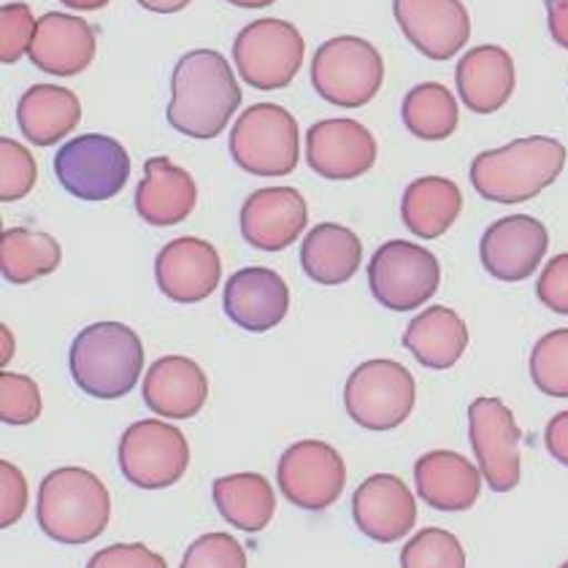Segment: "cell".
<instances>
[{
    "label": "cell",
    "instance_id": "obj_32",
    "mask_svg": "<svg viewBox=\"0 0 568 568\" xmlns=\"http://www.w3.org/2000/svg\"><path fill=\"white\" fill-rule=\"evenodd\" d=\"M406 131L419 141H444L458 131L460 109L455 95L444 84L423 82L406 92L400 103Z\"/></svg>",
    "mask_w": 568,
    "mask_h": 568
},
{
    "label": "cell",
    "instance_id": "obj_28",
    "mask_svg": "<svg viewBox=\"0 0 568 568\" xmlns=\"http://www.w3.org/2000/svg\"><path fill=\"white\" fill-rule=\"evenodd\" d=\"M363 261V244L357 233L336 222H323L306 233L301 244V265L312 282L336 287L357 274Z\"/></svg>",
    "mask_w": 568,
    "mask_h": 568
},
{
    "label": "cell",
    "instance_id": "obj_10",
    "mask_svg": "<svg viewBox=\"0 0 568 568\" xmlns=\"http://www.w3.org/2000/svg\"><path fill=\"white\" fill-rule=\"evenodd\" d=\"M442 265L436 255L412 241H387L368 263V287L390 312H415L436 295Z\"/></svg>",
    "mask_w": 568,
    "mask_h": 568
},
{
    "label": "cell",
    "instance_id": "obj_1",
    "mask_svg": "<svg viewBox=\"0 0 568 568\" xmlns=\"http://www.w3.org/2000/svg\"><path fill=\"white\" fill-rule=\"evenodd\" d=\"M241 106V88L233 68L214 49L184 54L171 77V103L165 116L174 131L190 139H217Z\"/></svg>",
    "mask_w": 568,
    "mask_h": 568
},
{
    "label": "cell",
    "instance_id": "obj_19",
    "mask_svg": "<svg viewBox=\"0 0 568 568\" xmlns=\"http://www.w3.org/2000/svg\"><path fill=\"white\" fill-rule=\"evenodd\" d=\"M352 517L368 539L393 545L415 528L417 504L404 479L395 474H374L352 496Z\"/></svg>",
    "mask_w": 568,
    "mask_h": 568
},
{
    "label": "cell",
    "instance_id": "obj_23",
    "mask_svg": "<svg viewBox=\"0 0 568 568\" xmlns=\"http://www.w3.org/2000/svg\"><path fill=\"white\" fill-rule=\"evenodd\" d=\"M415 485L430 509L466 511L481 493V468L453 449H434L415 463Z\"/></svg>",
    "mask_w": 568,
    "mask_h": 568
},
{
    "label": "cell",
    "instance_id": "obj_45",
    "mask_svg": "<svg viewBox=\"0 0 568 568\" xmlns=\"http://www.w3.org/2000/svg\"><path fill=\"white\" fill-rule=\"evenodd\" d=\"M60 3L68 6V9H73V11H98V9H103V6H109L111 0H60Z\"/></svg>",
    "mask_w": 568,
    "mask_h": 568
},
{
    "label": "cell",
    "instance_id": "obj_21",
    "mask_svg": "<svg viewBox=\"0 0 568 568\" xmlns=\"http://www.w3.org/2000/svg\"><path fill=\"white\" fill-rule=\"evenodd\" d=\"M95 52L98 39L90 22H84L82 17L52 11L39 20L28 58L39 71L68 79L88 71Z\"/></svg>",
    "mask_w": 568,
    "mask_h": 568
},
{
    "label": "cell",
    "instance_id": "obj_37",
    "mask_svg": "<svg viewBox=\"0 0 568 568\" xmlns=\"http://www.w3.org/2000/svg\"><path fill=\"white\" fill-rule=\"evenodd\" d=\"M39 22L28 3H6L0 9V60L6 65L20 63L22 54L30 52Z\"/></svg>",
    "mask_w": 568,
    "mask_h": 568
},
{
    "label": "cell",
    "instance_id": "obj_7",
    "mask_svg": "<svg viewBox=\"0 0 568 568\" xmlns=\"http://www.w3.org/2000/svg\"><path fill=\"white\" fill-rule=\"evenodd\" d=\"M54 176L79 201L101 203L122 193L131 179V158L111 135L84 133L54 154Z\"/></svg>",
    "mask_w": 568,
    "mask_h": 568
},
{
    "label": "cell",
    "instance_id": "obj_17",
    "mask_svg": "<svg viewBox=\"0 0 568 568\" xmlns=\"http://www.w3.org/2000/svg\"><path fill=\"white\" fill-rule=\"evenodd\" d=\"M222 263L209 241L184 236L174 239L158 252L154 280L165 298L176 304H201L217 290Z\"/></svg>",
    "mask_w": 568,
    "mask_h": 568
},
{
    "label": "cell",
    "instance_id": "obj_13",
    "mask_svg": "<svg viewBox=\"0 0 568 568\" xmlns=\"http://www.w3.org/2000/svg\"><path fill=\"white\" fill-rule=\"evenodd\" d=\"M468 438L487 487L509 493L520 485L523 430L501 398H477L468 406Z\"/></svg>",
    "mask_w": 568,
    "mask_h": 568
},
{
    "label": "cell",
    "instance_id": "obj_4",
    "mask_svg": "<svg viewBox=\"0 0 568 568\" xmlns=\"http://www.w3.org/2000/svg\"><path fill=\"white\" fill-rule=\"evenodd\" d=\"M144 344L122 323L88 325L71 344V376L79 390L98 400L125 398L139 385Z\"/></svg>",
    "mask_w": 568,
    "mask_h": 568
},
{
    "label": "cell",
    "instance_id": "obj_36",
    "mask_svg": "<svg viewBox=\"0 0 568 568\" xmlns=\"http://www.w3.org/2000/svg\"><path fill=\"white\" fill-rule=\"evenodd\" d=\"M41 417V390L30 376L0 374V419L6 425H30Z\"/></svg>",
    "mask_w": 568,
    "mask_h": 568
},
{
    "label": "cell",
    "instance_id": "obj_41",
    "mask_svg": "<svg viewBox=\"0 0 568 568\" xmlns=\"http://www.w3.org/2000/svg\"><path fill=\"white\" fill-rule=\"evenodd\" d=\"M88 568H169V564L146 545H111L92 555Z\"/></svg>",
    "mask_w": 568,
    "mask_h": 568
},
{
    "label": "cell",
    "instance_id": "obj_3",
    "mask_svg": "<svg viewBox=\"0 0 568 568\" xmlns=\"http://www.w3.org/2000/svg\"><path fill=\"white\" fill-rule=\"evenodd\" d=\"M36 517L39 528L58 545H90L106 530L111 496L88 468L65 466L41 481Z\"/></svg>",
    "mask_w": 568,
    "mask_h": 568
},
{
    "label": "cell",
    "instance_id": "obj_26",
    "mask_svg": "<svg viewBox=\"0 0 568 568\" xmlns=\"http://www.w3.org/2000/svg\"><path fill=\"white\" fill-rule=\"evenodd\" d=\"M82 103L77 92L58 84H33L17 103V125L33 146H52L77 131Z\"/></svg>",
    "mask_w": 568,
    "mask_h": 568
},
{
    "label": "cell",
    "instance_id": "obj_2",
    "mask_svg": "<svg viewBox=\"0 0 568 568\" xmlns=\"http://www.w3.org/2000/svg\"><path fill=\"white\" fill-rule=\"evenodd\" d=\"M566 165V146L549 135L517 139L501 150L481 152L471 163V184L485 201L525 203L547 190Z\"/></svg>",
    "mask_w": 568,
    "mask_h": 568
},
{
    "label": "cell",
    "instance_id": "obj_39",
    "mask_svg": "<svg viewBox=\"0 0 568 568\" xmlns=\"http://www.w3.org/2000/svg\"><path fill=\"white\" fill-rule=\"evenodd\" d=\"M28 509V481L14 463L0 460V528H11Z\"/></svg>",
    "mask_w": 568,
    "mask_h": 568
},
{
    "label": "cell",
    "instance_id": "obj_16",
    "mask_svg": "<svg viewBox=\"0 0 568 568\" xmlns=\"http://www.w3.org/2000/svg\"><path fill=\"white\" fill-rule=\"evenodd\" d=\"M308 169L331 182H349L374 169L376 139L355 120H323L306 133Z\"/></svg>",
    "mask_w": 568,
    "mask_h": 568
},
{
    "label": "cell",
    "instance_id": "obj_47",
    "mask_svg": "<svg viewBox=\"0 0 568 568\" xmlns=\"http://www.w3.org/2000/svg\"><path fill=\"white\" fill-rule=\"evenodd\" d=\"M11 355H14V338L9 336V328H3V355H0L3 366H6V363H9Z\"/></svg>",
    "mask_w": 568,
    "mask_h": 568
},
{
    "label": "cell",
    "instance_id": "obj_24",
    "mask_svg": "<svg viewBox=\"0 0 568 568\" xmlns=\"http://www.w3.org/2000/svg\"><path fill=\"white\" fill-rule=\"evenodd\" d=\"M455 82L466 109L474 114H496L515 92V60L504 47H474L458 60Z\"/></svg>",
    "mask_w": 568,
    "mask_h": 568
},
{
    "label": "cell",
    "instance_id": "obj_18",
    "mask_svg": "<svg viewBox=\"0 0 568 568\" xmlns=\"http://www.w3.org/2000/svg\"><path fill=\"white\" fill-rule=\"evenodd\" d=\"M308 225L304 195L293 187L255 190L241 206V236L261 252H282L298 241Z\"/></svg>",
    "mask_w": 568,
    "mask_h": 568
},
{
    "label": "cell",
    "instance_id": "obj_40",
    "mask_svg": "<svg viewBox=\"0 0 568 568\" xmlns=\"http://www.w3.org/2000/svg\"><path fill=\"white\" fill-rule=\"evenodd\" d=\"M536 295L549 312L566 314L568 317V252L555 255L545 265L539 282H536Z\"/></svg>",
    "mask_w": 568,
    "mask_h": 568
},
{
    "label": "cell",
    "instance_id": "obj_5",
    "mask_svg": "<svg viewBox=\"0 0 568 568\" xmlns=\"http://www.w3.org/2000/svg\"><path fill=\"white\" fill-rule=\"evenodd\" d=\"M385 60L372 41L336 36L314 52L312 88L331 106L361 109L379 95Z\"/></svg>",
    "mask_w": 568,
    "mask_h": 568
},
{
    "label": "cell",
    "instance_id": "obj_35",
    "mask_svg": "<svg viewBox=\"0 0 568 568\" xmlns=\"http://www.w3.org/2000/svg\"><path fill=\"white\" fill-rule=\"evenodd\" d=\"M39 179V165L28 146L14 139H0V201H22Z\"/></svg>",
    "mask_w": 568,
    "mask_h": 568
},
{
    "label": "cell",
    "instance_id": "obj_12",
    "mask_svg": "<svg viewBox=\"0 0 568 568\" xmlns=\"http://www.w3.org/2000/svg\"><path fill=\"white\" fill-rule=\"evenodd\" d=\"M276 481L282 496L298 509L320 511L338 501L347 485V466L331 444L304 438L284 449Z\"/></svg>",
    "mask_w": 568,
    "mask_h": 568
},
{
    "label": "cell",
    "instance_id": "obj_48",
    "mask_svg": "<svg viewBox=\"0 0 568 568\" xmlns=\"http://www.w3.org/2000/svg\"><path fill=\"white\" fill-rule=\"evenodd\" d=\"M560 568H568V560H566V564H564V566H560Z\"/></svg>",
    "mask_w": 568,
    "mask_h": 568
},
{
    "label": "cell",
    "instance_id": "obj_29",
    "mask_svg": "<svg viewBox=\"0 0 568 568\" xmlns=\"http://www.w3.org/2000/svg\"><path fill=\"white\" fill-rule=\"evenodd\" d=\"M463 212V193L453 179H415L400 197V220L417 239L434 241L455 225Z\"/></svg>",
    "mask_w": 568,
    "mask_h": 568
},
{
    "label": "cell",
    "instance_id": "obj_38",
    "mask_svg": "<svg viewBox=\"0 0 568 568\" xmlns=\"http://www.w3.org/2000/svg\"><path fill=\"white\" fill-rule=\"evenodd\" d=\"M182 568H246V552L233 536L206 534L187 547Z\"/></svg>",
    "mask_w": 568,
    "mask_h": 568
},
{
    "label": "cell",
    "instance_id": "obj_14",
    "mask_svg": "<svg viewBox=\"0 0 568 568\" xmlns=\"http://www.w3.org/2000/svg\"><path fill=\"white\" fill-rule=\"evenodd\" d=\"M400 33L428 60H453L471 39V17L460 0H393Z\"/></svg>",
    "mask_w": 568,
    "mask_h": 568
},
{
    "label": "cell",
    "instance_id": "obj_8",
    "mask_svg": "<svg viewBox=\"0 0 568 568\" xmlns=\"http://www.w3.org/2000/svg\"><path fill=\"white\" fill-rule=\"evenodd\" d=\"M304 36L293 22L255 20L233 41V63L241 79L255 90H282L304 65Z\"/></svg>",
    "mask_w": 568,
    "mask_h": 568
},
{
    "label": "cell",
    "instance_id": "obj_22",
    "mask_svg": "<svg viewBox=\"0 0 568 568\" xmlns=\"http://www.w3.org/2000/svg\"><path fill=\"white\" fill-rule=\"evenodd\" d=\"M141 393L154 415L165 419H190L206 406L209 379L195 361L169 355L152 363Z\"/></svg>",
    "mask_w": 568,
    "mask_h": 568
},
{
    "label": "cell",
    "instance_id": "obj_30",
    "mask_svg": "<svg viewBox=\"0 0 568 568\" xmlns=\"http://www.w3.org/2000/svg\"><path fill=\"white\" fill-rule=\"evenodd\" d=\"M212 498L222 520L246 534H261L276 511V496L263 474L241 471L214 479Z\"/></svg>",
    "mask_w": 568,
    "mask_h": 568
},
{
    "label": "cell",
    "instance_id": "obj_25",
    "mask_svg": "<svg viewBox=\"0 0 568 568\" xmlns=\"http://www.w3.org/2000/svg\"><path fill=\"white\" fill-rule=\"evenodd\" d=\"M197 203L195 179L169 158H150L144 179L135 187V212L146 225L171 227L193 214Z\"/></svg>",
    "mask_w": 568,
    "mask_h": 568
},
{
    "label": "cell",
    "instance_id": "obj_44",
    "mask_svg": "<svg viewBox=\"0 0 568 568\" xmlns=\"http://www.w3.org/2000/svg\"><path fill=\"white\" fill-rule=\"evenodd\" d=\"M146 11H154V14H176V11L187 9L193 0H139Z\"/></svg>",
    "mask_w": 568,
    "mask_h": 568
},
{
    "label": "cell",
    "instance_id": "obj_34",
    "mask_svg": "<svg viewBox=\"0 0 568 568\" xmlns=\"http://www.w3.org/2000/svg\"><path fill=\"white\" fill-rule=\"evenodd\" d=\"M400 568H466V549L449 530L423 528L400 549Z\"/></svg>",
    "mask_w": 568,
    "mask_h": 568
},
{
    "label": "cell",
    "instance_id": "obj_20",
    "mask_svg": "<svg viewBox=\"0 0 568 568\" xmlns=\"http://www.w3.org/2000/svg\"><path fill=\"white\" fill-rule=\"evenodd\" d=\"M222 306L239 328L265 333L287 317L290 287L276 271L250 265V268H241L227 280Z\"/></svg>",
    "mask_w": 568,
    "mask_h": 568
},
{
    "label": "cell",
    "instance_id": "obj_42",
    "mask_svg": "<svg viewBox=\"0 0 568 568\" xmlns=\"http://www.w3.org/2000/svg\"><path fill=\"white\" fill-rule=\"evenodd\" d=\"M545 444L547 453L552 455L560 466L568 468V412H558V415L549 419L545 430Z\"/></svg>",
    "mask_w": 568,
    "mask_h": 568
},
{
    "label": "cell",
    "instance_id": "obj_46",
    "mask_svg": "<svg viewBox=\"0 0 568 568\" xmlns=\"http://www.w3.org/2000/svg\"><path fill=\"white\" fill-rule=\"evenodd\" d=\"M227 3L239 6V9H265V6L276 3V0H227Z\"/></svg>",
    "mask_w": 568,
    "mask_h": 568
},
{
    "label": "cell",
    "instance_id": "obj_9",
    "mask_svg": "<svg viewBox=\"0 0 568 568\" xmlns=\"http://www.w3.org/2000/svg\"><path fill=\"white\" fill-rule=\"evenodd\" d=\"M417 385L406 366L395 361H366L349 374L344 387L347 415L361 428L393 430L415 409Z\"/></svg>",
    "mask_w": 568,
    "mask_h": 568
},
{
    "label": "cell",
    "instance_id": "obj_43",
    "mask_svg": "<svg viewBox=\"0 0 568 568\" xmlns=\"http://www.w3.org/2000/svg\"><path fill=\"white\" fill-rule=\"evenodd\" d=\"M547 24L555 44L568 49V0H547Z\"/></svg>",
    "mask_w": 568,
    "mask_h": 568
},
{
    "label": "cell",
    "instance_id": "obj_6",
    "mask_svg": "<svg viewBox=\"0 0 568 568\" xmlns=\"http://www.w3.org/2000/svg\"><path fill=\"white\" fill-rule=\"evenodd\" d=\"M231 158L246 174L287 176L298 169V122L284 106L255 103L231 131Z\"/></svg>",
    "mask_w": 568,
    "mask_h": 568
},
{
    "label": "cell",
    "instance_id": "obj_31",
    "mask_svg": "<svg viewBox=\"0 0 568 568\" xmlns=\"http://www.w3.org/2000/svg\"><path fill=\"white\" fill-rule=\"evenodd\" d=\"M63 261L58 239L28 227H9L0 236V274L11 284H30L58 271Z\"/></svg>",
    "mask_w": 568,
    "mask_h": 568
},
{
    "label": "cell",
    "instance_id": "obj_11",
    "mask_svg": "<svg viewBox=\"0 0 568 568\" xmlns=\"http://www.w3.org/2000/svg\"><path fill=\"white\" fill-rule=\"evenodd\" d=\"M120 471L141 490H163L176 485L190 466V444L176 425L163 419H139L125 430L116 447Z\"/></svg>",
    "mask_w": 568,
    "mask_h": 568
},
{
    "label": "cell",
    "instance_id": "obj_33",
    "mask_svg": "<svg viewBox=\"0 0 568 568\" xmlns=\"http://www.w3.org/2000/svg\"><path fill=\"white\" fill-rule=\"evenodd\" d=\"M528 372L534 385L549 398H568V328H558L536 342Z\"/></svg>",
    "mask_w": 568,
    "mask_h": 568
},
{
    "label": "cell",
    "instance_id": "obj_27",
    "mask_svg": "<svg viewBox=\"0 0 568 568\" xmlns=\"http://www.w3.org/2000/svg\"><path fill=\"white\" fill-rule=\"evenodd\" d=\"M404 347L415 355L419 366L447 372L468 347V328L460 314L449 306H430L409 323Z\"/></svg>",
    "mask_w": 568,
    "mask_h": 568
},
{
    "label": "cell",
    "instance_id": "obj_15",
    "mask_svg": "<svg viewBox=\"0 0 568 568\" xmlns=\"http://www.w3.org/2000/svg\"><path fill=\"white\" fill-rule=\"evenodd\" d=\"M549 233L536 217L511 214L493 222L479 241L481 265L501 282H523L539 268L547 255Z\"/></svg>",
    "mask_w": 568,
    "mask_h": 568
}]
</instances>
